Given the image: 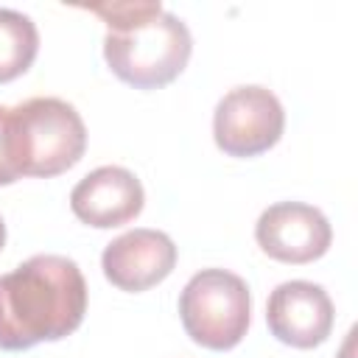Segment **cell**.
I'll return each mask as SVG.
<instances>
[{
  "label": "cell",
  "instance_id": "cell-1",
  "mask_svg": "<svg viewBox=\"0 0 358 358\" xmlns=\"http://www.w3.org/2000/svg\"><path fill=\"white\" fill-rule=\"evenodd\" d=\"M87 313L81 268L62 255H34L0 277V350H31L70 336Z\"/></svg>",
  "mask_w": 358,
  "mask_h": 358
},
{
  "label": "cell",
  "instance_id": "cell-2",
  "mask_svg": "<svg viewBox=\"0 0 358 358\" xmlns=\"http://www.w3.org/2000/svg\"><path fill=\"white\" fill-rule=\"evenodd\" d=\"M87 148V129L76 106L62 98H31L11 106V157L20 176H59Z\"/></svg>",
  "mask_w": 358,
  "mask_h": 358
},
{
  "label": "cell",
  "instance_id": "cell-3",
  "mask_svg": "<svg viewBox=\"0 0 358 358\" xmlns=\"http://www.w3.org/2000/svg\"><path fill=\"white\" fill-rule=\"evenodd\" d=\"M190 50L193 39L187 25L171 11L120 31H106L103 36V59L109 70L137 90H159L171 84L187 67Z\"/></svg>",
  "mask_w": 358,
  "mask_h": 358
},
{
  "label": "cell",
  "instance_id": "cell-4",
  "mask_svg": "<svg viewBox=\"0 0 358 358\" xmlns=\"http://www.w3.org/2000/svg\"><path fill=\"white\" fill-rule=\"evenodd\" d=\"M252 299L246 282L227 268H201L179 296L185 333L207 350H232L249 327Z\"/></svg>",
  "mask_w": 358,
  "mask_h": 358
},
{
  "label": "cell",
  "instance_id": "cell-5",
  "mask_svg": "<svg viewBox=\"0 0 358 358\" xmlns=\"http://www.w3.org/2000/svg\"><path fill=\"white\" fill-rule=\"evenodd\" d=\"M285 129V112L277 95L249 84L229 90L213 115L215 145L229 157H257L268 151Z\"/></svg>",
  "mask_w": 358,
  "mask_h": 358
},
{
  "label": "cell",
  "instance_id": "cell-6",
  "mask_svg": "<svg viewBox=\"0 0 358 358\" xmlns=\"http://www.w3.org/2000/svg\"><path fill=\"white\" fill-rule=\"evenodd\" d=\"M257 246L280 263H313L333 241L330 221L322 210L302 201H280L260 213L255 224Z\"/></svg>",
  "mask_w": 358,
  "mask_h": 358
},
{
  "label": "cell",
  "instance_id": "cell-7",
  "mask_svg": "<svg viewBox=\"0 0 358 358\" xmlns=\"http://www.w3.org/2000/svg\"><path fill=\"white\" fill-rule=\"evenodd\" d=\"M266 322L277 341L310 350L319 347L333 330V302L316 282H280L266 302Z\"/></svg>",
  "mask_w": 358,
  "mask_h": 358
},
{
  "label": "cell",
  "instance_id": "cell-8",
  "mask_svg": "<svg viewBox=\"0 0 358 358\" xmlns=\"http://www.w3.org/2000/svg\"><path fill=\"white\" fill-rule=\"evenodd\" d=\"M101 266L115 288L140 294L173 271L176 246L159 229H131L103 249Z\"/></svg>",
  "mask_w": 358,
  "mask_h": 358
},
{
  "label": "cell",
  "instance_id": "cell-9",
  "mask_svg": "<svg viewBox=\"0 0 358 358\" xmlns=\"http://www.w3.org/2000/svg\"><path fill=\"white\" fill-rule=\"evenodd\" d=\"M143 201L145 193L140 179L120 165H103L90 171L70 193V207L76 218L98 229L129 224L140 215Z\"/></svg>",
  "mask_w": 358,
  "mask_h": 358
},
{
  "label": "cell",
  "instance_id": "cell-10",
  "mask_svg": "<svg viewBox=\"0 0 358 358\" xmlns=\"http://www.w3.org/2000/svg\"><path fill=\"white\" fill-rule=\"evenodd\" d=\"M39 50V31L31 17L14 8H0V84L22 76Z\"/></svg>",
  "mask_w": 358,
  "mask_h": 358
},
{
  "label": "cell",
  "instance_id": "cell-11",
  "mask_svg": "<svg viewBox=\"0 0 358 358\" xmlns=\"http://www.w3.org/2000/svg\"><path fill=\"white\" fill-rule=\"evenodd\" d=\"M87 8L98 14L109 31H120V28H129V25H137V22H145L162 14L159 3H95Z\"/></svg>",
  "mask_w": 358,
  "mask_h": 358
},
{
  "label": "cell",
  "instance_id": "cell-12",
  "mask_svg": "<svg viewBox=\"0 0 358 358\" xmlns=\"http://www.w3.org/2000/svg\"><path fill=\"white\" fill-rule=\"evenodd\" d=\"M20 179V171L11 157V106H0V185Z\"/></svg>",
  "mask_w": 358,
  "mask_h": 358
},
{
  "label": "cell",
  "instance_id": "cell-13",
  "mask_svg": "<svg viewBox=\"0 0 358 358\" xmlns=\"http://www.w3.org/2000/svg\"><path fill=\"white\" fill-rule=\"evenodd\" d=\"M3 243H6V224H3V218H0V249H3Z\"/></svg>",
  "mask_w": 358,
  "mask_h": 358
}]
</instances>
